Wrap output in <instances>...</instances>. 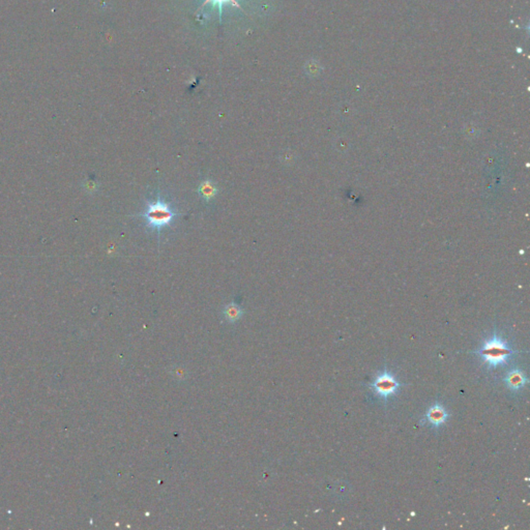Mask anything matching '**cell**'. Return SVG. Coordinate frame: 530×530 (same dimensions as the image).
<instances>
[{"label": "cell", "instance_id": "cell-1", "mask_svg": "<svg viewBox=\"0 0 530 530\" xmlns=\"http://www.w3.org/2000/svg\"><path fill=\"white\" fill-rule=\"evenodd\" d=\"M518 352L519 351L511 348L509 344L496 333L492 336V337L485 341L480 350L474 351L475 354H478L482 358L488 369H495L505 366L508 364L510 357Z\"/></svg>", "mask_w": 530, "mask_h": 530}, {"label": "cell", "instance_id": "cell-2", "mask_svg": "<svg viewBox=\"0 0 530 530\" xmlns=\"http://www.w3.org/2000/svg\"><path fill=\"white\" fill-rule=\"evenodd\" d=\"M172 206L166 202L164 199L159 196L157 201L148 202L147 209L140 216L146 222V227L152 230H157L160 234L162 229L171 225L174 218L177 217Z\"/></svg>", "mask_w": 530, "mask_h": 530}, {"label": "cell", "instance_id": "cell-4", "mask_svg": "<svg viewBox=\"0 0 530 530\" xmlns=\"http://www.w3.org/2000/svg\"><path fill=\"white\" fill-rule=\"evenodd\" d=\"M450 414L441 404H435L430 407L425 414V420L434 428H439L445 424Z\"/></svg>", "mask_w": 530, "mask_h": 530}, {"label": "cell", "instance_id": "cell-8", "mask_svg": "<svg viewBox=\"0 0 530 530\" xmlns=\"http://www.w3.org/2000/svg\"><path fill=\"white\" fill-rule=\"evenodd\" d=\"M225 2H231L233 5L237 6L238 9H241V6L240 4H238V2L236 1V0H205V1L201 4V6L199 7L198 11L196 12V14H197L199 11H200V10H202V9H203V6H205L206 4L211 3L212 6H217V7H218L219 15H220V19H221V17H222V7H223V4H224Z\"/></svg>", "mask_w": 530, "mask_h": 530}, {"label": "cell", "instance_id": "cell-6", "mask_svg": "<svg viewBox=\"0 0 530 530\" xmlns=\"http://www.w3.org/2000/svg\"><path fill=\"white\" fill-rule=\"evenodd\" d=\"M197 193L202 198L203 201L209 203L217 197L219 193V189L217 187V184L212 180L206 178V179H203L201 183L199 184Z\"/></svg>", "mask_w": 530, "mask_h": 530}, {"label": "cell", "instance_id": "cell-5", "mask_svg": "<svg viewBox=\"0 0 530 530\" xmlns=\"http://www.w3.org/2000/svg\"><path fill=\"white\" fill-rule=\"evenodd\" d=\"M503 381L506 387L513 391H518L524 388L528 382V378L523 371L519 370V369H513V370L506 373Z\"/></svg>", "mask_w": 530, "mask_h": 530}, {"label": "cell", "instance_id": "cell-3", "mask_svg": "<svg viewBox=\"0 0 530 530\" xmlns=\"http://www.w3.org/2000/svg\"><path fill=\"white\" fill-rule=\"evenodd\" d=\"M404 384L399 382L395 376L388 372L386 369H384V371L379 373L377 377L370 384V388L373 390V393L378 396L382 400L386 401L388 398L394 397L398 394L399 389L403 386Z\"/></svg>", "mask_w": 530, "mask_h": 530}, {"label": "cell", "instance_id": "cell-7", "mask_svg": "<svg viewBox=\"0 0 530 530\" xmlns=\"http://www.w3.org/2000/svg\"><path fill=\"white\" fill-rule=\"evenodd\" d=\"M242 310L241 309L240 305L236 304H230L224 309V315L227 320L229 321H235L241 316Z\"/></svg>", "mask_w": 530, "mask_h": 530}]
</instances>
